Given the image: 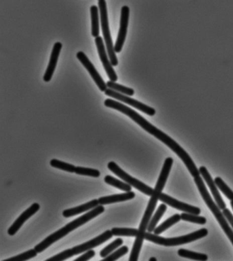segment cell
Returning <instances> with one entry per match:
<instances>
[{"label":"cell","instance_id":"6da1fadb","mask_svg":"<svg viewBox=\"0 0 233 261\" xmlns=\"http://www.w3.org/2000/svg\"><path fill=\"white\" fill-rule=\"evenodd\" d=\"M173 159L172 158H168L164 163L163 169L160 173L159 179L156 184L155 189L152 194L151 199L148 204L147 210H146L145 215L142 220L141 225L138 229V233L135 239L134 244L130 255L129 260L136 261L138 259L139 252H141L142 246H143V241L145 239L146 230H147L148 226L151 221L152 215L154 210L157 205L158 200H159L160 196L162 193L164 186L166 185L168 175H169L170 170H171Z\"/></svg>","mask_w":233,"mask_h":261},{"label":"cell","instance_id":"7a4b0ae2","mask_svg":"<svg viewBox=\"0 0 233 261\" xmlns=\"http://www.w3.org/2000/svg\"><path fill=\"white\" fill-rule=\"evenodd\" d=\"M104 104L107 107L111 108L120 111L123 114L126 115L127 116L130 117L132 120L135 123L145 129L147 132L150 134L153 135L159 141H161L164 144L167 145L169 148L171 149L174 153H176L179 158H183L186 155V151L175 141L168 136L161 130L157 128L151 123H149L147 119L141 116L136 111L133 110L129 107L125 106V105L121 104V103L116 102V101L111 100V99H107L105 100Z\"/></svg>","mask_w":233,"mask_h":261},{"label":"cell","instance_id":"3957f363","mask_svg":"<svg viewBox=\"0 0 233 261\" xmlns=\"http://www.w3.org/2000/svg\"><path fill=\"white\" fill-rule=\"evenodd\" d=\"M104 211L105 208L103 207L102 205L97 206V207L91 210L88 213L80 216V217L77 218V219L74 220V221L71 222L70 223L66 224L63 228H60V230H57V231L54 232V233L50 234V236L44 239L40 244L36 245L34 249H35L36 252L38 253L43 252V251L49 248L51 245L54 244V243L57 242V241L60 240V239L64 238L66 234L72 232V230L76 229V228L82 226L83 224H86V222L97 217V216L102 214Z\"/></svg>","mask_w":233,"mask_h":261},{"label":"cell","instance_id":"277c9868","mask_svg":"<svg viewBox=\"0 0 233 261\" xmlns=\"http://www.w3.org/2000/svg\"><path fill=\"white\" fill-rule=\"evenodd\" d=\"M194 181H195L196 186H197L198 189L199 190L200 194H201L202 199H203L211 211L212 212V213L214 214L219 224H220L221 227L224 230L225 233H226L227 237H228L233 245V231L232 228L228 225L224 214L221 212L220 208L218 207V205H216V204L213 201L210 194L208 193V190L206 189L205 184L202 181V179L200 177V175L194 177Z\"/></svg>","mask_w":233,"mask_h":261},{"label":"cell","instance_id":"5b68a950","mask_svg":"<svg viewBox=\"0 0 233 261\" xmlns=\"http://www.w3.org/2000/svg\"><path fill=\"white\" fill-rule=\"evenodd\" d=\"M113 236L111 230H107L100 236L93 239V240L88 241L84 244L79 245V246L74 247V248L64 250L63 252H60V254H56V256L51 257L46 260L62 261L66 260V259L70 258L74 255L81 254V253L99 246V245L103 244V243L112 238Z\"/></svg>","mask_w":233,"mask_h":261},{"label":"cell","instance_id":"8992f818","mask_svg":"<svg viewBox=\"0 0 233 261\" xmlns=\"http://www.w3.org/2000/svg\"><path fill=\"white\" fill-rule=\"evenodd\" d=\"M208 230L206 228H202L197 231L186 234V236L174 238H164L158 236L157 234H153L151 232H146L145 240L155 244L161 245L164 246H176L194 242L207 236Z\"/></svg>","mask_w":233,"mask_h":261},{"label":"cell","instance_id":"52a82bcc","mask_svg":"<svg viewBox=\"0 0 233 261\" xmlns=\"http://www.w3.org/2000/svg\"><path fill=\"white\" fill-rule=\"evenodd\" d=\"M98 4L99 11H100L101 28H102L103 35L104 36L105 45H106L111 65L113 66H116L119 64L118 59L115 54L114 47L113 46L112 39L109 31L106 3L105 1H99Z\"/></svg>","mask_w":233,"mask_h":261},{"label":"cell","instance_id":"ba28073f","mask_svg":"<svg viewBox=\"0 0 233 261\" xmlns=\"http://www.w3.org/2000/svg\"><path fill=\"white\" fill-rule=\"evenodd\" d=\"M107 167H108V169L110 170L112 173H114L115 175L119 176L123 181H125L126 183L129 184V185L133 186L135 189L139 190V191L143 192L144 194H147L148 196H151L152 194H153L154 190L153 188L146 185L145 184L139 181L138 179L131 177L128 173H127L126 172H125L122 169H121L114 162H110V163H109L108 165H107Z\"/></svg>","mask_w":233,"mask_h":261},{"label":"cell","instance_id":"9c48e42d","mask_svg":"<svg viewBox=\"0 0 233 261\" xmlns=\"http://www.w3.org/2000/svg\"><path fill=\"white\" fill-rule=\"evenodd\" d=\"M105 94L106 96L111 97V98L116 99V100H120L121 102L131 105V106L138 109L142 112L145 113L146 114L150 115V116H153L155 114L156 111L155 109L139 102V101L135 100V99L129 98V97L127 96V95L121 94V93L115 92V91L109 88L105 91Z\"/></svg>","mask_w":233,"mask_h":261},{"label":"cell","instance_id":"30bf717a","mask_svg":"<svg viewBox=\"0 0 233 261\" xmlns=\"http://www.w3.org/2000/svg\"><path fill=\"white\" fill-rule=\"evenodd\" d=\"M95 43H96L97 50H98L99 58L101 59L107 76L111 82H116L118 80V76L115 74V70H113L111 62H109L108 58H107L102 38L101 36H98L95 38Z\"/></svg>","mask_w":233,"mask_h":261},{"label":"cell","instance_id":"8fae6325","mask_svg":"<svg viewBox=\"0 0 233 261\" xmlns=\"http://www.w3.org/2000/svg\"><path fill=\"white\" fill-rule=\"evenodd\" d=\"M129 18V8L125 6L121 9L120 29H119L118 38L114 46L115 53H120L124 45L125 39H126L127 28H128Z\"/></svg>","mask_w":233,"mask_h":261},{"label":"cell","instance_id":"7c38bea8","mask_svg":"<svg viewBox=\"0 0 233 261\" xmlns=\"http://www.w3.org/2000/svg\"><path fill=\"white\" fill-rule=\"evenodd\" d=\"M77 58L80 61L86 70H88L90 76H92V80L96 83L97 86L99 87V90L101 92H105L107 90V84H105L104 81L101 78L100 74L97 72L96 68L93 66L92 62H90V60L88 58V57L86 56V54L84 52L80 51L77 54Z\"/></svg>","mask_w":233,"mask_h":261},{"label":"cell","instance_id":"4fadbf2b","mask_svg":"<svg viewBox=\"0 0 233 261\" xmlns=\"http://www.w3.org/2000/svg\"><path fill=\"white\" fill-rule=\"evenodd\" d=\"M159 200L163 203L167 204L170 207L175 208V209L181 210L186 213L196 214L199 215L200 214V208L194 207V206L188 205V204L184 203L183 202L178 201V200L173 199L167 194L161 193L160 196Z\"/></svg>","mask_w":233,"mask_h":261},{"label":"cell","instance_id":"5bb4252c","mask_svg":"<svg viewBox=\"0 0 233 261\" xmlns=\"http://www.w3.org/2000/svg\"><path fill=\"white\" fill-rule=\"evenodd\" d=\"M39 209L40 205H38V203H34L33 205L30 206L28 210H26L25 212H23L21 215L15 220L13 225L8 230V233H9V236H15L18 230L21 228L22 225H23L30 218H31L34 214H36Z\"/></svg>","mask_w":233,"mask_h":261},{"label":"cell","instance_id":"9a60e30c","mask_svg":"<svg viewBox=\"0 0 233 261\" xmlns=\"http://www.w3.org/2000/svg\"><path fill=\"white\" fill-rule=\"evenodd\" d=\"M200 173L201 174L204 179L205 180L206 183L207 184L208 187H209L211 191L215 200H216L217 205L220 209L224 210L226 207V204L223 201L222 197H221L220 192H218V188L216 187V184L214 180H213L212 176L204 167H201L199 169Z\"/></svg>","mask_w":233,"mask_h":261},{"label":"cell","instance_id":"2e32d148","mask_svg":"<svg viewBox=\"0 0 233 261\" xmlns=\"http://www.w3.org/2000/svg\"><path fill=\"white\" fill-rule=\"evenodd\" d=\"M62 47L61 42H58L54 44L52 54H51L50 62H49L48 68H46L45 74L43 76L44 82H50L52 80L55 70H56L57 63H58Z\"/></svg>","mask_w":233,"mask_h":261},{"label":"cell","instance_id":"e0dca14e","mask_svg":"<svg viewBox=\"0 0 233 261\" xmlns=\"http://www.w3.org/2000/svg\"><path fill=\"white\" fill-rule=\"evenodd\" d=\"M135 197L134 192H127L126 193L113 194L107 197H101L99 199L100 205H108V204L119 203V202L126 201L133 199Z\"/></svg>","mask_w":233,"mask_h":261},{"label":"cell","instance_id":"ac0fdd59","mask_svg":"<svg viewBox=\"0 0 233 261\" xmlns=\"http://www.w3.org/2000/svg\"><path fill=\"white\" fill-rule=\"evenodd\" d=\"M99 200L94 199L92 201L88 202L85 204H83L82 205L78 206L72 208V209H68L64 210L62 215L65 218H70L72 216L78 215V214H82L83 212L88 211L91 209H94L99 205Z\"/></svg>","mask_w":233,"mask_h":261},{"label":"cell","instance_id":"d6986e66","mask_svg":"<svg viewBox=\"0 0 233 261\" xmlns=\"http://www.w3.org/2000/svg\"><path fill=\"white\" fill-rule=\"evenodd\" d=\"M181 220V216L179 215V214H175V215H174L173 216H172V217L168 218V219L166 220L165 222H163L161 225H159L158 226V227L155 228V229L154 230V233L159 236V234H161L162 232L167 230L168 228H169L170 226H172V225H174V224L177 223V222H179Z\"/></svg>","mask_w":233,"mask_h":261},{"label":"cell","instance_id":"ffe728a7","mask_svg":"<svg viewBox=\"0 0 233 261\" xmlns=\"http://www.w3.org/2000/svg\"><path fill=\"white\" fill-rule=\"evenodd\" d=\"M166 210H167V207H166L165 204H161V205H159L157 212H156L155 216H153V218H152L151 221L149 222V226H148L147 228L148 232H151L154 231V230L155 229L156 226H157L158 222H159L162 216H164Z\"/></svg>","mask_w":233,"mask_h":261},{"label":"cell","instance_id":"44dd1931","mask_svg":"<svg viewBox=\"0 0 233 261\" xmlns=\"http://www.w3.org/2000/svg\"><path fill=\"white\" fill-rule=\"evenodd\" d=\"M105 183L109 184L113 187L119 188L123 191L130 192L131 191V186L127 183L120 181V180L115 179L114 177H111L110 175L105 176L104 178Z\"/></svg>","mask_w":233,"mask_h":261},{"label":"cell","instance_id":"7402d4cb","mask_svg":"<svg viewBox=\"0 0 233 261\" xmlns=\"http://www.w3.org/2000/svg\"><path fill=\"white\" fill-rule=\"evenodd\" d=\"M91 21H92V36L98 37L99 35V10L96 6L90 8Z\"/></svg>","mask_w":233,"mask_h":261},{"label":"cell","instance_id":"603a6c76","mask_svg":"<svg viewBox=\"0 0 233 261\" xmlns=\"http://www.w3.org/2000/svg\"><path fill=\"white\" fill-rule=\"evenodd\" d=\"M178 254H179L180 256L183 257V258L193 259V260H196L204 261L208 259L207 255L192 252V251L185 250V249H180V250L178 251Z\"/></svg>","mask_w":233,"mask_h":261},{"label":"cell","instance_id":"cb8c5ba5","mask_svg":"<svg viewBox=\"0 0 233 261\" xmlns=\"http://www.w3.org/2000/svg\"><path fill=\"white\" fill-rule=\"evenodd\" d=\"M107 88L111 89V90L121 93V94L127 95V96H133V95H134V90L133 89L121 86V85L116 84L114 82H111V81H109V82H107Z\"/></svg>","mask_w":233,"mask_h":261},{"label":"cell","instance_id":"d4e9b609","mask_svg":"<svg viewBox=\"0 0 233 261\" xmlns=\"http://www.w3.org/2000/svg\"><path fill=\"white\" fill-rule=\"evenodd\" d=\"M113 236L136 237L138 233V230L130 228H113L111 230Z\"/></svg>","mask_w":233,"mask_h":261},{"label":"cell","instance_id":"484cf974","mask_svg":"<svg viewBox=\"0 0 233 261\" xmlns=\"http://www.w3.org/2000/svg\"><path fill=\"white\" fill-rule=\"evenodd\" d=\"M50 165L52 167L56 168V169L69 172V173H75V171H76V167H75L74 165L64 163V162L58 161V160H52L50 162Z\"/></svg>","mask_w":233,"mask_h":261},{"label":"cell","instance_id":"4316f807","mask_svg":"<svg viewBox=\"0 0 233 261\" xmlns=\"http://www.w3.org/2000/svg\"><path fill=\"white\" fill-rule=\"evenodd\" d=\"M181 217V220H184V221L201 224V225H204V224H205L206 222L205 218L202 217V216H199L198 215H196V214L186 213V212L182 214Z\"/></svg>","mask_w":233,"mask_h":261},{"label":"cell","instance_id":"83f0119b","mask_svg":"<svg viewBox=\"0 0 233 261\" xmlns=\"http://www.w3.org/2000/svg\"><path fill=\"white\" fill-rule=\"evenodd\" d=\"M38 252H36L35 249H32V250H30L27 251V252H25L22 253V254H20L17 255V256L11 257L9 259H6V260L3 261H24L28 260L29 259L34 258V257L36 256Z\"/></svg>","mask_w":233,"mask_h":261},{"label":"cell","instance_id":"f1b7e54d","mask_svg":"<svg viewBox=\"0 0 233 261\" xmlns=\"http://www.w3.org/2000/svg\"><path fill=\"white\" fill-rule=\"evenodd\" d=\"M215 182H216V186H218L221 191L223 192V194L229 200L232 201L233 200V192L232 190L226 185V183L220 177H216L215 179Z\"/></svg>","mask_w":233,"mask_h":261},{"label":"cell","instance_id":"f546056e","mask_svg":"<svg viewBox=\"0 0 233 261\" xmlns=\"http://www.w3.org/2000/svg\"><path fill=\"white\" fill-rule=\"evenodd\" d=\"M123 244V241L122 239H116V240L113 241L112 243H111L110 244H109L108 246H107L101 251V256L103 257V258H105V257L108 256L111 252H113L115 249L119 248V247L121 246Z\"/></svg>","mask_w":233,"mask_h":261},{"label":"cell","instance_id":"4dcf8cb0","mask_svg":"<svg viewBox=\"0 0 233 261\" xmlns=\"http://www.w3.org/2000/svg\"><path fill=\"white\" fill-rule=\"evenodd\" d=\"M75 173L78 175L90 176L93 177H99L101 174L98 170L81 167H76Z\"/></svg>","mask_w":233,"mask_h":261},{"label":"cell","instance_id":"1f68e13d","mask_svg":"<svg viewBox=\"0 0 233 261\" xmlns=\"http://www.w3.org/2000/svg\"><path fill=\"white\" fill-rule=\"evenodd\" d=\"M128 252V247L126 246H123L122 248L119 249V250L115 251V252H113V254L105 257V258L103 259V261H113L117 260V259L121 258V256H124V255L126 254Z\"/></svg>","mask_w":233,"mask_h":261},{"label":"cell","instance_id":"d6a6232c","mask_svg":"<svg viewBox=\"0 0 233 261\" xmlns=\"http://www.w3.org/2000/svg\"><path fill=\"white\" fill-rule=\"evenodd\" d=\"M95 255V252L94 250H89L88 252L85 253L84 254H83L82 256L78 257V258H76L75 261H86L90 260V258H92V257H94Z\"/></svg>","mask_w":233,"mask_h":261},{"label":"cell","instance_id":"836d02e7","mask_svg":"<svg viewBox=\"0 0 233 261\" xmlns=\"http://www.w3.org/2000/svg\"><path fill=\"white\" fill-rule=\"evenodd\" d=\"M222 213L224 214L225 218H226V219L228 220L229 223H230V225L232 226V227L233 228V216L232 214H231L230 210H229L228 209H226V208H225L224 210H223Z\"/></svg>","mask_w":233,"mask_h":261},{"label":"cell","instance_id":"e575fe53","mask_svg":"<svg viewBox=\"0 0 233 261\" xmlns=\"http://www.w3.org/2000/svg\"><path fill=\"white\" fill-rule=\"evenodd\" d=\"M156 261L157 260V259H156L155 258H154V257H153V258H150V261Z\"/></svg>","mask_w":233,"mask_h":261},{"label":"cell","instance_id":"d590c367","mask_svg":"<svg viewBox=\"0 0 233 261\" xmlns=\"http://www.w3.org/2000/svg\"><path fill=\"white\" fill-rule=\"evenodd\" d=\"M230 205H231V207H232V210H233V200H232V201H231V202H230Z\"/></svg>","mask_w":233,"mask_h":261},{"label":"cell","instance_id":"8d00e7d4","mask_svg":"<svg viewBox=\"0 0 233 261\" xmlns=\"http://www.w3.org/2000/svg\"><path fill=\"white\" fill-rule=\"evenodd\" d=\"M99 1H105V0H99Z\"/></svg>","mask_w":233,"mask_h":261}]
</instances>
